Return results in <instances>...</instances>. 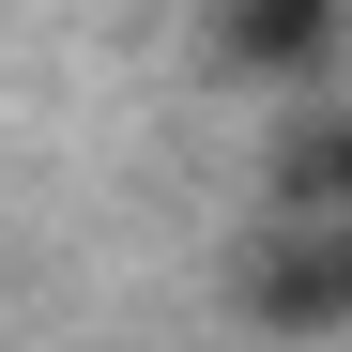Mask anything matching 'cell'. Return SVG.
Segmentation results:
<instances>
[{
	"mask_svg": "<svg viewBox=\"0 0 352 352\" xmlns=\"http://www.w3.org/2000/svg\"><path fill=\"white\" fill-rule=\"evenodd\" d=\"M352 46V0H199V77L230 92H307Z\"/></svg>",
	"mask_w": 352,
	"mask_h": 352,
	"instance_id": "obj_1",
	"label": "cell"
},
{
	"mask_svg": "<svg viewBox=\"0 0 352 352\" xmlns=\"http://www.w3.org/2000/svg\"><path fill=\"white\" fill-rule=\"evenodd\" d=\"M337 261H352V230H261L245 261H230V307H245L261 337H337Z\"/></svg>",
	"mask_w": 352,
	"mask_h": 352,
	"instance_id": "obj_2",
	"label": "cell"
},
{
	"mask_svg": "<svg viewBox=\"0 0 352 352\" xmlns=\"http://www.w3.org/2000/svg\"><path fill=\"white\" fill-rule=\"evenodd\" d=\"M276 214L291 230H352V123H291L276 138Z\"/></svg>",
	"mask_w": 352,
	"mask_h": 352,
	"instance_id": "obj_3",
	"label": "cell"
},
{
	"mask_svg": "<svg viewBox=\"0 0 352 352\" xmlns=\"http://www.w3.org/2000/svg\"><path fill=\"white\" fill-rule=\"evenodd\" d=\"M337 337H352V261H337Z\"/></svg>",
	"mask_w": 352,
	"mask_h": 352,
	"instance_id": "obj_4",
	"label": "cell"
}]
</instances>
